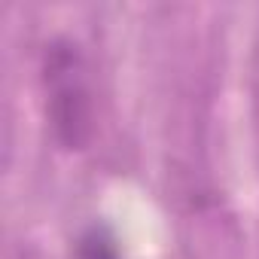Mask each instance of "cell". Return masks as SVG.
Wrapping results in <instances>:
<instances>
[{"mask_svg":"<svg viewBox=\"0 0 259 259\" xmlns=\"http://www.w3.org/2000/svg\"><path fill=\"white\" fill-rule=\"evenodd\" d=\"M79 259H119V256H116L110 238L95 229V232H89V235L82 238V244H79Z\"/></svg>","mask_w":259,"mask_h":259,"instance_id":"obj_2","label":"cell"},{"mask_svg":"<svg viewBox=\"0 0 259 259\" xmlns=\"http://www.w3.org/2000/svg\"><path fill=\"white\" fill-rule=\"evenodd\" d=\"M43 92L46 119L64 150H82L95 132V104L79 46L67 37H55L43 52Z\"/></svg>","mask_w":259,"mask_h":259,"instance_id":"obj_1","label":"cell"}]
</instances>
